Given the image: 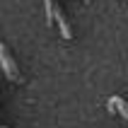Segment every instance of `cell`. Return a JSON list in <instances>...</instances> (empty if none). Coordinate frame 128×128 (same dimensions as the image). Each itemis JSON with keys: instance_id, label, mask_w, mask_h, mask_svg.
Wrapping results in <instances>:
<instances>
[{"instance_id": "6da1fadb", "label": "cell", "mask_w": 128, "mask_h": 128, "mask_svg": "<svg viewBox=\"0 0 128 128\" xmlns=\"http://www.w3.org/2000/svg\"><path fill=\"white\" fill-rule=\"evenodd\" d=\"M53 22H58V27H60V34L65 36V39H70V27H68V22H65V17H63V12L60 10H53Z\"/></svg>"}]
</instances>
